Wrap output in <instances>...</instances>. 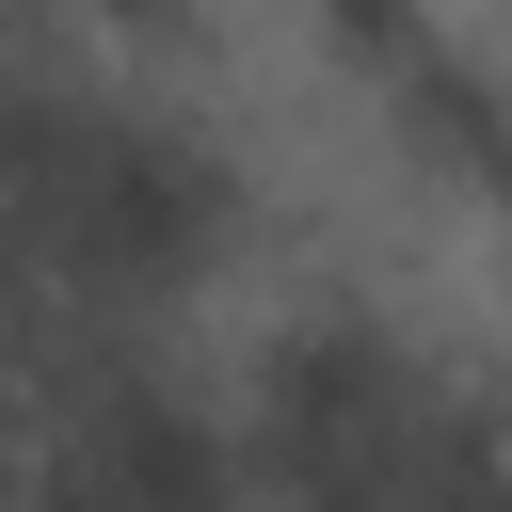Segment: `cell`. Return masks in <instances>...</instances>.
<instances>
[{"label": "cell", "mask_w": 512, "mask_h": 512, "mask_svg": "<svg viewBox=\"0 0 512 512\" xmlns=\"http://www.w3.org/2000/svg\"><path fill=\"white\" fill-rule=\"evenodd\" d=\"M352 128H368V160H384L416 208H448V224H480V240L512 256V32L464 16V32H448L400 96H368Z\"/></svg>", "instance_id": "cell-2"}, {"label": "cell", "mask_w": 512, "mask_h": 512, "mask_svg": "<svg viewBox=\"0 0 512 512\" xmlns=\"http://www.w3.org/2000/svg\"><path fill=\"white\" fill-rule=\"evenodd\" d=\"M16 512H256L240 400L176 384L160 336H80V352H48V384H32Z\"/></svg>", "instance_id": "cell-1"}, {"label": "cell", "mask_w": 512, "mask_h": 512, "mask_svg": "<svg viewBox=\"0 0 512 512\" xmlns=\"http://www.w3.org/2000/svg\"><path fill=\"white\" fill-rule=\"evenodd\" d=\"M80 16H96L128 64H176V48H208V32H224V0H80Z\"/></svg>", "instance_id": "cell-3"}]
</instances>
